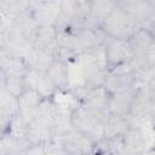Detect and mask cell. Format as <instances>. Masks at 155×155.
Segmentation results:
<instances>
[{
    "instance_id": "6da1fadb",
    "label": "cell",
    "mask_w": 155,
    "mask_h": 155,
    "mask_svg": "<svg viewBox=\"0 0 155 155\" xmlns=\"http://www.w3.org/2000/svg\"><path fill=\"white\" fill-rule=\"evenodd\" d=\"M138 24L139 21L122 7H120L116 2V6L102 23L101 30L105 36H109L110 39L130 41L140 29Z\"/></svg>"
},
{
    "instance_id": "7a4b0ae2",
    "label": "cell",
    "mask_w": 155,
    "mask_h": 155,
    "mask_svg": "<svg viewBox=\"0 0 155 155\" xmlns=\"http://www.w3.org/2000/svg\"><path fill=\"white\" fill-rule=\"evenodd\" d=\"M109 116L107 111L94 110L84 105L75 108L70 114V125L75 131L87 136L92 142L103 138V130Z\"/></svg>"
},
{
    "instance_id": "3957f363",
    "label": "cell",
    "mask_w": 155,
    "mask_h": 155,
    "mask_svg": "<svg viewBox=\"0 0 155 155\" xmlns=\"http://www.w3.org/2000/svg\"><path fill=\"white\" fill-rule=\"evenodd\" d=\"M104 57H105V63L110 69L120 67L126 62H130L132 58L131 42L111 39L105 45Z\"/></svg>"
},
{
    "instance_id": "277c9868",
    "label": "cell",
    "mask_w": 155,
    "mask_h": 155,
    "mask_svg": "<svg viewBox=\"0 0 155 155\" xmlns=\"http://www.w3.org/2000/svg\"><path fill=\"white\" fill-rule=\"evenodd\" d=\"M116 6L114 1H92L88 2L87 13L84 18V29L90 30H101V25Z\"/></svg>"
},
{
    "instance_id": "5b68a950",
    "label": "cell",
    "mask_w": 155,
    "mask_h": 155,
    "mask_svg": "<svg viewBox=\"0 0 155 155\" xmlns=\"http://www.w3.org/2000/svg\"><path fill=\"white\" fill-rule=\"evenodd\" d=\"M62 147L68 155H91L93 142L85 134L73 130L62 136Z\"/></svg>"
},
{
    "instance_id": "8992f818",
    "label": "cell",
    "mask_w": 155,
    "mask_h": 155,
    "mask_svg": "<svg viewBox=\"0 0 155 155\" xmlns=\"http://www.w3.org/2000/svg\"><path fill=\"white\" fill-rule=\"evenodd\" d=\"M136 94H137V90L134 87L121 93L109 94V98H108L109 114L126 117V115L131 114V109H132V104L134 102Z\"/></svg>"
},
{
    "instance_id": "52a82bcc",
    "label": "cell",
    "mask_w": 155,
    "mask_h": 155,
    "mask_svg": "<svg viewBox=\"0 0 155 155\" xmlns=\"http://www.w3.org/2000/svg\"><path fill=\"white\" fill-rule=\"evenodd\" d=\"M136 75L133 71H119L105 76L103 88L108 94L121 93L134 87Z\"/></svg>"
},
{
    "instance_id": "ba28073f",
    "label": "cell",
    "mask_w": 155,
    "mask_h": 155,
    "mask_svg": "<svg viewBox=\"0 0 155 155\" xmlns=\"http://www.w3.org/2000/svg\"><path fill=\"white\" fill-rule=\"evenodd\" d=\"M145 153V138L138 128L128 127L121 136V155H140Z\"/></svg>"
},
{
    "instance_id": "9c48e42d",
    "label": "cell",
    "mask_w": 155,
    "mask_h": 155,
    "mask_svg": "<svg viewBox=\"0 0 155 155\" xmlns=\"http://www.w3.org/2000/svg\"><path fill=\"white\" fill-rule=\"evenodd\" d=\"M61 13V4L58 2H44L41 6L33 11V19L38 25H54Z\"/></svg>"
},
{
    "instance_id": "30bf717a",
    "label": "cell",
    "mask_w": 155,
    "mask_h": 155,
    "mask_svg": "<svg viewBox=\"0 0 155 155\" xmlns=\"http://www.w3.org/2000/svg\"><path fill=\"white\" fill-rule=\"evenodd\" d=\"M45 76L53 88H65L69 85L68 65L61 59H54L51 63L50 68L45 73Z\"/></svg>"
},
{
    "instance_id": "8fae6325",
    "label": "cell",
    "mask_w": 155,
    "mask_h": 155,
    "mask_svg": "<svg viewBox=\"0 0 155 155\" xmlns=\"http://www.w3.org/2000/svg\"><path fill=\"white\" fill-rule=\"evenodd\" d=\"M42 98L44 97L38 91L33 88H27V91L19 98H17L18 113L27 120L28 115L31 116L36 111V109L42 102Z\"/></svg>"
},
{
    "instance_id": "7c38bea8",
    "label": "cell",
    "mask_w": 155,
    "mask_h": 155,
    "mask_svg": "<svg viewBox=\"0 0 155 155\" xmlns=\"http://www.w3.org/2000/svg\"><path fill=\"white\" fill-rule=\"evenodd\" d=\"M128 128V124L126 117L122 116H116V115H110L108 116L104 130H103V138L105 139H113L121 137Z\"/></svg>"
},
{
    "instance_id": "4fadbf2b",
    "label": "cell",
    "mask_w": 155,
    "mask_h": 155,
    "mask_svg": "<svg viewBox=\"0 0 155 155\" xmlns=\"http://www.w3.org/2000/svg\"><path fill=\"white\" fill-rule=\"evenodd\" d=\"M58 36L56 25H40L36 30L35 36V48L36 50H45L52 41H54Z\"/></svg>"
},
{
    "instance_id": "5bb4252c",
    "label": "cell",
    "mask_w": 155,
    "mask_h": 155,
    "mask_svg": "<svg viewBox=\"0 0 155 155\" xmlns=\"http://www.w3.org/2000/svg\"><path fill=\"white\" fill-rule=\"evenodd\" d=\"M4 88L16 99L19 98L28 88L25 79L18 76H7L4 82Z\"/></svg>"
},
{
    "instance_id": "9a60e30c",
    "label": "cell",
    "mask_w": 155,
    "mask_h": 155,
    "mask_svg": "<svg viewBox=\"0 0 155 155\" xmlns=\"http://www.w3.org/2000/svg\"><path fill=\"white\" fill-rule=\"evenodd\" d=\"M27 6H28L27 2L4 1V2H0V11H4L6 13H21L24 10H27Z\"/></svg>"
},
{
    "instance_id": "2e32d148",
    "label": "cell",
    "mask_w": 155,
    "mask_h": 155,
    "mask_svg": "<svg viewBox=\"0 0 155 155\" xmlns=\"http://www.w3.org/2000/svg\"><path fill=\"white\" fill-rule=\"evenodd\" d=\"M44 149H45L46 155H68L61 143L47 142L44 144Z\"/></svg>"
},
{
    "instance_id": "e0dca14e",
    "label": "cell",
    "mask_w": 155,
    "mask_h": 155,
    "mask_svg": "<svg viewBox=\"0 0 155 155\" xmlns=\"http://www.w3.org/2000/svg\"><path fill=\"white\" fill-rule=\"evenodd\" d=\"M23 155H46L44 144H35V145H29L24 151Z\"/></svg>"
},
{
    "instance_id": "ac0fdd59",
    "label": "cell",
    "mask_w": 155,
    "mask_h": 155,
    "mask_svg": "<svg viewBox=\"0 0 155 155\" xmlns=\"http://www.w3.org/2000/svg\"><path fill=\"white\" fill-rule=\"evenodd\" d=\"M140 155H148V154H147V153H143V154H140Z\"/></svg>"
},
{
    "instance_id": "d6986e66",
    "label": "cell",
    "mask_w": 155,
    "mask_h": 155,
    "mask_svg": "<svg viewBox=\"0 0 155 155\" xmlns=\"http://www.w3.org/2000/svg\"><path fill=\"white\" fill-rule=\"evenodd\" d=\"M1 134H2V132H1V131H0V138H1Z\"/></svg>"
},
{
    "instance_id": "ffe728a7",
    "label": "cell",
    "mask_w": 155,
    "mask_h": 155,
    "mask_svg": "<svg viewBox=\"0 0 155 155\" xmlns=\"http://www.w3.org/2000/svg\"><path fill=\"white\" fill-rule=\"evenodd\" d=\"M0 21H1V18H0Z\"/></svg>"
}]
</instances>
